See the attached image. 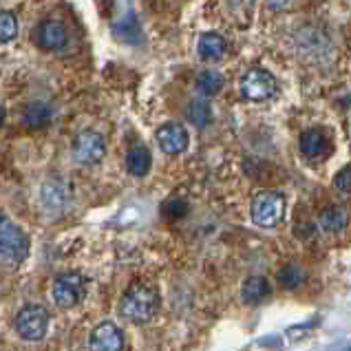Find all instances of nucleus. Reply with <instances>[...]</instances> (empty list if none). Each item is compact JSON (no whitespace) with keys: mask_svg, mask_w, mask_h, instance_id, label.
Listing matches in <instances>:
<instances>
[{"mask_svg":"<svg viewBox=\"0 0 351 351\" xmlns=\"http://www.w3.org/2000/svg\"><path fill=\"white\" fill-rule=\"evenodd\" d=\"M159 307V296L153 287L148 285H133L124 294L122 305H119V312L130 323H148L150 318L157 314Z\"/></svg>","mask_w":351,"mask_h":351,"instance_id":"f257e3e1","label":"nucleus"},{"mask_svg":"<svg viewBox=\"0 0 351 351\" xmlns=\"http://www.w3.org/2000/svg\"><path fill=\"white\" fill-rule=\"evenodd\" d=\"M29 254V237L5 215H0V258L18 265Z\"/></svg>","mask_w":351,"mask_h":351,"instance_id":"f03ea898","label":"nucleus"},{"mask_svg":"<svg viewBox=\"0 0 351 351\" xmlns=\"http://www.w3.org/2000/svg\"><path fill=\"white\" fill-rule=\"evenodd\" d=\"M285 217V199L278 193H261L252 202V221L258 228H276Z\"/></svg>","mask_w":351,"mask_h":351,"instance_id":"7ed1b4c3","label":"nucleus"},{"mask_svg":"<svg viewBox=\"0 0 351 351\" xmlns=\"http://www.w3.org/2000/svg\"><path fill=\"white\" fill-rule=\"evenodd\" d=\"M16 332L25 340H43L49 332V312L40 305H27L16 316Z\"/></svg>","mask_w":351,"mask_h":351,"instance_id":"20e7f679","label":"nucleus"},{"mask_svg":"<svg viewBox=\"0 0 351 351\" xmlns=\"http://www.w3.org/2000/svg\"><path fill=\"white\" fill-rule=\"evenodd\" d=\"M276 93V80L265 69H252L241 80V95L250 102H265Z\"/></svg>","mask_w":351,"mask_h":351,"instance_id":"39448f33","label":"nucleus"},{"mask_svg":"<svg viewBox=\"0 0 351 351\" xmlns=\"http://www.w3.org/2000/svg\"><path fill=\"white\" fill-rule=\"evenodd\" d=\"M84 294H86V283H84V278L80 274L71 272V274H62V276L56 278L53 300H56L58 307L71 309L84 298Z\"/></svg>","mask_w":351,"mask_h":351,"instance_id":"423d86ee","label":"nucleus"},{"mask_svg":"<svg viewBox=\"0 0 351 351\" xmlns=\"http://www.w3.org/2000/svg\"><path fill=\"white\" fill-rule=\"evenodd\" d=\"M106 153V139L104 135L95 133V130H84L80 133L73 142V157L77 164L93 166L97 162H102V157Z\"/></svg>","mask_w":351,"mask_h":351,"instance_id":"0eeeda50","label":"nucleus"},{"mask_svg":"<svg viewBox=\"0 0 351 351\" xmlns=\"http://www.w3.org/2000/svg\"><path fill=\"white\" fill-rule=\"evenodd\" d=\"M88 349L91 351H122L124 349V334L115 323H99L91 338H88Z\"/></svg>","mask_w":351,"mask_h":351,"instance_id":"6e6552de","label":"nucleus"},{"mask_svg":"<svg viewBox=\"0 0 351 351\" xmlns=\"http://www.w3.org/2000/svg\"><path fill=\"white\" fill-rule=\"evenodd\" d=\"M157 144L168 155H179L188 148V133L182 124L168 122L157 130Z\"/></svg>","mask_w":351,"mask_h":351,"instance_id":"1a4fd4ad","label":"nucleus"},{"mask_svg":"<svg viewBox=\"0 0 351 351\" xmlns=\"http://www.w3.org/2000/svg\"><path fill=\"white\" fill-rule=\"evenodd\" d=\"M38 43L49 51H62L69 47V29L58 20H49L38 29Z\"/></svg>","mask_w":351,"mask_h":351,"instance_id":"9d476101","label":"nucleus"},{"mask_svg":"<svg viewBox=\"0 0 351 351\" xmlns=\"http://www.w3.org/2000/svg\"><path fill=\"white\" fill-rule=\"evenodd\" d=\"M43 202H45V208L49 210H64L71 202V193H69V188L64 182H60V179H49V182L43 186Z\"/></svg>","mask_w":351,"mask_h":351,"instance_id":"9b49d317","label":"nucleus"},{"mask_svg":"<svg viewBox=\"0 0 351 351\" xmlns=\"http://www.w3.org/2000/svg\"><path fill=\"white\" fill-rule=\"evenodd\" d=\"M197 51L204 60H219V58L226 56L228 43H226V38L219 36V34H204L202 38H199Z\"/></svg>","mask_w":351,"mask_h":351,"instance_id":"f8f14e48","label":"nucleus"},{"mask_svg":"<svg viewBox=\"0 0 351 351\" xmlns=\"http://www.w3.org/2000/svg\"><path fill=\"white\" fill-rule=\"evenodd\" d=\"M126 168H128L130 175L144 177L150 170V153H148V148H144V146H133V148H130L128 155H126Z\"/></svg>","mask_w":351,"mask_h":351,"instance_id":"ddd939ff","label":"nucleus"},{"mask_svg":"<svg viewBox=\"0 0 351 351\" xmlns=\"http://www.w3.org/2000/svg\"><path fill=\"white\" fill-rule=\"evenodd\" d=\"M349 219H347V213L343 208H327L323 215H320V228L325 230V232H343L347 228Z\"/></svg>","mask_w":351,"mask_h":351,"instance_id":"4468645a","label":"nucleus"},{"mask_svg":"<svg viewBox=\"0 0 351 351\" xmlns=\"http://www.w3.org/2000/svg\"><path fill=\"white\" fill-rule=\"evenodd\" d=\"M243 300L245 303H261L265 296H269V283L263 276H252L243 283Z\"/></svg>","mask_w":351,"mask_h":351,"instance_id":"2eb2a0df","label":"nucleus"},{"mask_svg":"<svg viewBox=\"0 0 351 351\" xmlns=\"http://www.w3.org/2000/svg\"><path fill=\"white\" fill-rule=\"evenodd\" d=\"M300 150L305 153V157H318L327 150V139L320 130H307L300 137Z\"/></svg>","mask_w":351,"mask_h":351,"instance_id":"dca6fc26","label":"nucleus"},{"mask_svg":"<svg viewBox=\"0 0 351 351\" xmlns=\"http://www.w3.org/2000/svg\"><path fill=\"white\" fill-rule=\"evenodd\" d=\"M221 86H223V77L221 73H217V71H202L197 75V91L206 95V97H213L217 95L219 91H221Z\"/></svg>","mask_w":351,"mask_h":351,"instance_id":"f3484780","label":"nucleus"},{"mask_svg":"<svg viewBox=\"0 0 351 351\" xmlns=\"http://www.w3.org/2000/svg\"><path fill=\"white\" fill-rule=\"evenodd\" d=\"M188 117L195 126L204 128L213 122V108H210L208 99H193L188 106Z\"/></svg>","mask_w":351,"mask_h":351,"instance_id":"a211bd4d","label":"nucleus"},{"mask_svg":"<svg viewBox=\"0 0 351 351\" xmlns=\"http://www.w3.org/2000/svg\"><path fill=\"white\" fill-rule=\"evenodd\" d=\"M18 36V18L12 12H0V45H7Z\"/></svg>","mask_w":351,"mask_h":351,"instance_id":"6ab92c4d","label":"nucleus"},{"mask_svg":"<svg viewBox=\"0 0 351 351\" xmlns=\"http://www.w3.org/2000/svg\"><path fill=\"white\" fill-rule=\"evenodd\" d=\"M278 280L285 289H296L305 280V272L298 265H287V267L280 269Z\"/></svg>","mask_w":351,"mask_h":351,"instance_id":"aec40b11","label":"nucleus"},{"mask_svg":"<svg viewBox=\"0 0 351 351\" xmlns=\"http://www.w3.org/2000/svg\"><path fill=\"white\" fill-rule=\"evenodd\" d=\"M49 122V108L43 104H32L25 113V124L29 128H40Z\"/></svg>","mask_w":351,"mask_h":351,"instance_id":"412c9836","label":"nucleus"},{"mask_svg":"<svg viewBox=\"0 0 351 351\" xmlns=\"http://www.w3.org/2000/svg\"><path fill=\"white\" fill-rule=\"evenodd\" d=\"M188 213V204L186 202H179V199H173L164 206V215L168 219H182Z\"/></svg>","mask_w":351,"mask_h":351,"instance_id":"4be33fe9","label":"nucleus"},{"mask_svg":"<svg viewBox=\"0 0 351 351\" xmlns=\"http://www.w3.org/2000/svg\"><path fill=\"white\" fill-rule=\"evenodd\" d=\"M334 184H336L338 190H343V193H351V164L340 170V173L336 175V179H334Z\"/></svg>","mask_w":351,"mask_h":351,"instance_id":"5701e85b","label":"nucleus"},{"mask_svg":"<svg viewBox=\"0 0 351 351\" xmlns=\"http://www.w3.org/2000/svg\"><path fill=\"white\" fill-rule=\"evenodd\" d=\"M269 3H272L274 7H283V5L287 3V0H269Z\"/></svg>","mask_w":351,"mask_h":351,"instance_id":"b1692460","label":"nucleus"},{"mask_svg":"<svg viewBox=\"0 0 351 351\" xmlns=\"http://www.w3.org/2000/svg\"><path fill=\"white\" fill-rule=\"evenodd\" d=\"M3 122H5V111L0 108V126H3Z\"/></svg>","mask_w":351,"mask_h":351,"instance_id":"393cba45","label":"nucleus"}]
</instances>
